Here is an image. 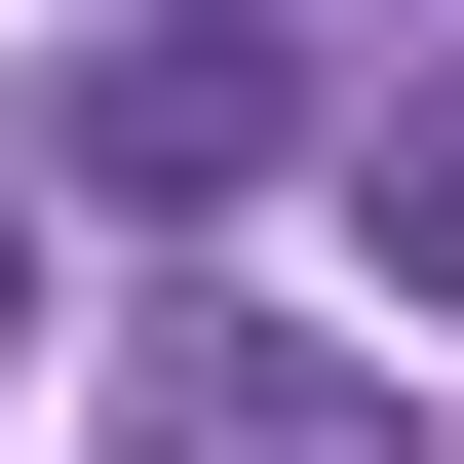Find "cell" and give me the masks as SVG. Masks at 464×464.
Returning <instances> with one entry per match:
<instances>
[{
	"label": "cell",
	"mask_w": 464,
	"mask_h": 464,
	"mask_svg": "<svg viewBox=\"0 0 464 464\" xmlns=\"http://www.w3.org/2000/svg\"><path fill=\"white\" fill-rule=\"evenodd\" d=\"M0 348H39V232H0Z\"/></svg>",
	"instance_id": "4"
},
{
	"label": "cell",
	"mask_w": 464,
	"mask_h": 464,
	"mask_svg": "<svg viewBox=\"0 0 464 464\" xmlns=\"http://www.w3.org/2000/svg\"><path fill=\"white\" fill-rule=\"evenodd\" d=\"M387 271H426V310H464V116H387Z\"/></svg>",
	"instance_id": "3"
},
{
	"label": "cell",
	"mask_w": 464,
	"mask_h": 464,
	"mask_svg": "<svg viewBox=\"0 0 464 464\" xmlns=\"http://www.w3.org/2000/svg\"><path fill=\"white\" fill-rule=\"evenodd\" d=\"M155 464H426V426H387V387H271V348H194V387H155Z\"/></svg>",
	"instance_id": "2"
},
{
	"label": "cell",
	"mask_w": 464,
	"mask_h": 464,
	"mask_svg": "<svg viewBox=\"0 0 464 464\" xmlns=\"http://www.w3.org/2000/svg\"><path fill=\"white\" fill-rule=\"evenodd\" d=\"M271 155H310V39H271V0H155V39H78V194H271Z\"/></svg>",
	"instance_id": "1"
}]
</instances>
